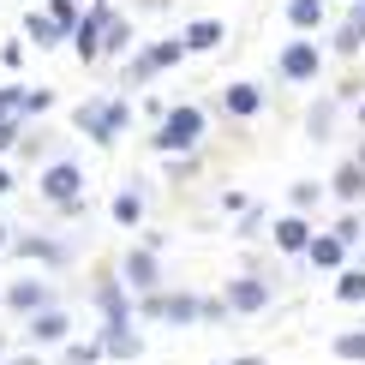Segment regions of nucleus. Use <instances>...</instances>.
<instances>
[{"label":"nucleus","instance_id":"nucleus-11","mask_svg":"<svg viewBox=\"0 0 365 365\" xmlns=\"http://www.w3.org/2000/svg\"><path fill=\"white\" fill-rule=\"evenodd\" d=\"M108 19H114V6H108V0L84 6L78 30H72V54H78V66H96V60H102V30H108Z\"/></svg>","mask_w":365,"mask_h":365},{"label":"nucleus","instance_id":"nucleus-16","mask_svg":"<svg viewBox=\"0 0 365 365\" xmlns=\"http://www.w3.org/2000/svg\"><path fill=\"white\" fill-rule=\"evenodd\" d=\"M19 36H24L30 48H36V54H54L60 42H66V48H72V30H60V24L48 19V12H36V6L24 12V30H19Z\"/></svg>","mask_w":365,"mask_h":365},{"label":"nucleus","instance_id":"nucleus-40","mask_svg":"<svg viewBox=\"0 0 365 365\" xmlns=\"http://www.w3.org/2000/svg\"><path fill=\"white\" fill-rule=\"evenodd\" d=\"M354 162H359V168H365V138H359V150H354Z\"/></svg>","mask_w":365,"mask_h":365},{"label":"nucleus","instance_id":"nucleus-30","mask_svg":"<svg viewBox=\"0 0 365 365\" xmlns=\"http://www.w3.org/2000/svg\"><path fill=\"white\" fill-rule=\"evenodd\" d=\"M329 234H336V240H341V246H347V252H354V246H359V240H365V216H359V210H341V216H336V222H329Z\"/></svg>","mask_w":365,"mask_h":365},{"label":"nucleus","instance_id":"nucleus-2","mask_svg":"<svg viewBox=\"0 0 365 365\" xmlns=\"http://www.w3.org/2000/svg\"><path fill=\"white\" fill-rule=\"evenodd\" d=\"M204 126H210V114L197 108V102H174L168 120L150 132V150H156L162 162H174V156H197V144H204Z\"/></svg>","mask_w":365,"mask_h":365},{"label":"nucleus","instance_id":"nucleus-19","mask_svg":"<svg viewBox=\"0 0 365 365\" xmlns=\"http://www.w3.org/2000/svg\"><path fill=\"white\" fill-rule=\"evenodd\" d=\"M336 126H341V102L336 96H317L312 108H306V144H329V138H336Z\"/></svg>","mask_w":365,"mask_h":365},{"label":"nucleus","instance_id":"nucleus-21","mask_svg":"<svg viewBox=\"0 0 365 365\" xmlns=\"http://www.w3.org/2000/svg\"><path fill=\"white\" fill-rule=\"evenodd\" d=\"M306 264H312V269H324V276H341V269H347V246H341L336 234H329V227H317V240H312Z\"/></svg>","mask_w":365,"mask_h":365},{"label":"nucleus","instance_id":"nucleus-13","mask_svg":"<svg viewBox=\"0 0 365 365\" xmlns=\"http://www.w3.org/2000/svg\"><path fill=\"white\" fill-rule=\"evenodd\" d=\"M269 240H276V252H287V257H306L312 252V240H317V222L312 216H276V227H269Z\"/></svg>","mask_w":365,"mask_h":365},{"label":"nucleus","instance_id":"nucleus-26","mask_svg":"<svg viewBox=\"0 0 365 365\" xmlns=\"http://www.w3.org/2000/svg\"><path fill=\"white\" fill-rule=\"evenodd\" d=\"M324 192H329V180H294V186H287V210H294V216H312V210L324 204Z\"/></svg>","mask_w":365,"mask_h":365},{"label":"nucleus","instance_id":"nucleus-9","mask_svg":"<svg viewBox=\"0 0 365 365\" xmlns=\"http://www.w3.org/2000/svg\"><path fill=\"white\" fill-rule=\"evenodd\" d=\"M12 257H19V264H36V269H66L72 264V246H66V240H54V234H42V227H19Z\"/></svg>","mask_w":365,"mask_h":365},{"label":"nucleus","instance_id":"nucleus-42","mask_svg":"<svg viewBox=\"0 0 365 365\" xmlns=\"http://www.w3.org/2000/svg\"><path fill=\"white\" fill-rule=\"evenodd\" d=\"M0 359H6V341H0Z\"/></svg>","mask_w":365,"mask_h":365},{"label":"nucleus","instance_id":"nucleus-25","mask_svg":"<svg viewBox=\"0 0 365 365\" xmlns=\"http://www.w3.org/2000/svg\"><path fill=\"white\" fill-rule=\"evenodd\" d=\"M329 359H341V365H365V324L336 329V336H329Z\"/></svg>","mask_w":365,"mask_h":365},{"label":"nucleus","instance_id":"nucleus-20","mask_svg":"<svg viewBox=\"0 0 365 365\" xmlns=\"http://www.w3.org/2000/svg\"><path fill=\"white\" fill-rule=\"evenodd\" d=\"M180 42H186V54H216L227 42V24L222 19H192V24H180Z\"/></svg>","mask_w":365,"mask_h":365},{"label":"nucleus","instance_id":"nucleus-8","mask_svg":"<svg viewBox=\"0 0 365 365\" xmlns=\"http://www.w3.org/2000/svg\"><path fill=\"white\" fill-rule=\"evenodd\" d=\"M276 78L282 84H317L324 78V48L312 36H287L276 48Z\"/></svg>","mask_w":365,"mask_h":365},{"label":"nucleus","instance_id":"nucleus-15","mask_svg":"<svg viewBox=\"0 0 365 365\" xmlns=\"http://www.w3.org/2000/svg\"><path fill=\"white\" fill-rule=\"evenodd\" d=\"M222 114L227 120H257V114H264V84H252V78L222 84Z\"/></svg>","mask_w":365,"mask_h":365},{"label":"nucleus","instance_id":"nucleus-39","mask_svg":"<svg viewBox=\"0 0 365 365\" xmlns=\"http://www.w3.org/2000/svg\"><path fill=\"white\" fill-rule=\"evenodd\" d=\"M6 365H42V354H12Z\"/></svg>","mask_w":365,"mask_h":365},{"label":"nucleus","instance_id":"nucleus-35","mask_svg":"<svg viewBox=\"0 0 365 365\" xmlns=\"http://www.w3.org/2000/svg\"><path fill=\"white\" fill-rule=\"evenodd\" d=\"M54 108V90H30V120H42Z\"/></svg>","mask_w":365,"mask_h":365},{"label":"nucleus","instance_id":"nucleus-33","mask_svg":"<svg viewBox=\"0 0 365 365\" xmlns=\"http://www.w3.org/2000/svg\"><path fill=\"white\" fill-rule=\"evenodd\" d=\"M12 144H24V126H19V120H0V156H6Z\"/></svg>","mask_w":365,"mask_h":365},{"label":"nucleus","instance_id":"nucleus-44","mask_svg":"<svg viewBox=\"0 0 365 365\" xmlns=\"http://www.w3.org/2000/svg\"><path fill=\"white\" fill-rule=\"evenodd\" d=\"M347 6H354V0H347Z\"/></svg>","mask_w":365,"mask_h":365},{"label":"nucleus","instance_id":"nucleus-29","mask_svg":"<svg viewBox=\"0 0 365 365\" xmlns=\"http://www.w3.org/2000/svg\"><path fill=\"white\" fill-rule=\"evenodd\" d=\"M60 359H66V365H102L108 354H102V336H84V341H66V347H60Z\"/></svg>","mask_w":365,"mask_h":365},{"label":"nucleus","instance_id":"nucleus-24","mask_svg":"<svg viewBox=\"0 0 365 365\" xmlns=\"http://www.w3.org/2000/svg\"><path fill=\"white\" fill-rule=\"evenodd\" d=\"M108 216H114V227H138L144 222V192L138 186H120L108 197Z\"/></svg>","mask_w":365,"mask_h":365},{"label":"nucleus","instance_id":"nucleus-14","mask_svg":"<svg viewBox=\"0 0 365 365\" xmlns=\"http://www.w3.org/2000/svg\"><path fill=\"white\" fill-rule=\"evenodd\" d=\"M329 54H336V60H354V54H365V0H354V6L341 12L336 36H329Z\"/></svg>","mask_w":365,"mask_h":365},{"label":"nucleus","instance_id":"nucleus-6","mask_svg":"<svg viewBox=\"0 0 365 365\" xmlns=\"http://www.w3.org/2000/svg\"><path fill=\"white\" fill-rule=\"evenodd\" d=\"M36 197H42V204H54V210H78L84 204V168L72 156H54L48 168L36 174Z\"/></svg>","mask_w":365,"mask_h":365},{"label":"nucleus","instance_id":"nucleus-3","mask_svg":"<svg viewBox=\"0 0 365 365\" xmlns=\"http://www.w3.org/2000/svg\"><path fill=\"white\" fill-rule=\"evenodd\" d=\"M138 324H168V329H197L204 324V294L192 287H162L138 299Z\"/></svg>","mask_w":365,"mask_h":365},{"label":"nucleus","instance_id":"nucleus-28","mask_svg":"<svg viewBox=\"0 0 365 365\" xmlns=\"http://www.w3.org/2000/svg\"><path fill=\"white\" fill-rule=\"evenodd\" d=\"M336 299L341 306H365V264H347L336 276Z\"/></svg>","mask_w":365,"mask_h":365},{"label":"nucleus","instance_id":"nucleus-17","mask_svg":"<svg viewBox=\"0 0 365 365\" xmlns=\"http://www.w3.org/2000/svg\"><path fill=\"white\" fill-rule=\"evenodd\" d=\"M329 197H336L341 210H359V204H365V168H359L354 156L336 162V174H329Z\"/></svg>","mask_w":365,"mask_h":365},{"label":"nucleus","instance_id":"nucleus-23","mask_svg":"<svg viewBox=\"0 0 365 365\" xmlns=\"http://www.w3.org/2000/svg\"><path fill=\"white\" fill-rule=\"evenodd\" d=\"M282 19H287L294 36H317V30H324V0H287Z\"/></svg>","mask_w":365,"mask_h":365},{"label":"nucleus","instance_id":"nucleus-5","mask_svg":"<svg viewBox=\"0 0 365 365\" xmlns=\"http://www.w3.org/2000/svg\"><path fill=\"white\" fill-rule=\"evenodd\" d=\"M120 282L132 287V299L162 294V287H168V276H162V240H156V234L138 240V246H126V257H120Z\"/></svg>","mask_w":365,"mask_h":365},{"label":"nucleus","instance_id":"nucleus-12","mask_svg":"<svg viewBox=\"0 0 365 365\" xmlns=\"http://www.w3.org/2000/svg\"><path fill=\"white\" fill-rule=\"evenodd\" d=\"M72 329H78V317H72L66 306H54V312H42V317H30V324H24V341L42 354V347H66V341H78Z\"/></svg>","mask_w":365,"mask_h":365},{"label":"nucleus","instance_id":"nucleus-37","mask_svg":"<svg viewBox=\"0 0 365 365\" xmlns=\"http://www.w3.org/2000/svg\"><path fill=\"white\" fill-rule=\"evenodd\" d=\"M222 365H269L264 354H234V359H222Z\"/></svg>","mask_w":365,"mask_h":365},{"label":"nucleus","instance_id":"nucleus-41","mask_svg":"<svg viewBox=\"0 0 365 365\" xmlns=\"http://www.w3.org/2000/svg\"><path fill=\"white\" fill-rule=\"evenodd\" d=\"M354 114H359V126H365V102H359V108H354Z\"/></svg>","mask_w":365,"mask_h":365},{"label":"nucleus","instance_id":"nucleus-38","mask_svg":"<svg viewBox=\"0 0 365 365\" xmlns=\"http://www.w3.org/2000/svg\"><path fill=\"white\" fill-rule=\"evenodd\" d=\"M12 186H19V180H12V168H6V162H0V197H6Z\"/></svg>","mask_w":365,"mask_h":365},{"label":"nucleus","instance_id":"nucleus-31","mask_svg":"<svg viewBox=\"0 0 365 365\" xmlns=\"http://www.w3.org/2000/svg\"><path fill=\"white\" fill-rule=\"evenodd\" d=\"M42 12H48V19H54L60 30H78V19H84V0H48Z\"/></svg>","mask_w":365,"mask_h":365},{"label":"nucleus","instance_id":"nucleus-32","mask_svg":"<svg viewBox=\"0 0 365 365\" xmlns=\"http://www.w3.org/2000/svg\"><path fill=\"white\" fill-rule=\"evenodd\" d=\"M24 48H30L24 36H12V42H0V66H6V72H19V66H24Z\"/></svg>","mask_w":365,"mask_h":365},{"label":"nucleus","instance_id":"nucleus-22","mask_svg":"<svg viewBox=\"0 0 365 365\" xmlns=\"http://www.w3.org/2000/svg\"><path fill=\"white\" fill-rule=\"evenodd\" d=\"M132 42H138V24H132L126 12H114L108 30H102V60H114V54H126V60H132V54H138Z\"/></svg>","mask_w":365,"mask_h":365},{"label":"nucleus","instance_id":"nucleus-43","mask_svg":"<svg viewBox=\"0 0 365 365\" xmlns=\"http://www.w3.org/2000/svg\"><path fill=\"white\" fill-rule=\"evenodd\" d=\"M84 6H96V0H84Z\"/></svg>","mask_w":365,"mask_h":365},{"label":"nucleus","instance_id":"nucleus-1","mask_svg":"<svg viewBox=\"0 0 365 365\" xmlns=\"http://www.w3.org/2000/svg\"><path fill=\"white\" fill-rule=\"evenodd\" d=\"M72 132L90 138L96 150H114L120 132H132V102L126 96H84L78 108H72Z\"/></svg>","mask_w":365,"mask_h":365},{"label":"nucleus","instance_id":"nucleus-34","mask_svg":"<svg viewBox=\"0 0 365 365\" xmlns=\"http://www.w3.org/2000/svg\"><path fill=\"white\" fill-rule=\"evenodd\" d=\"M197 174V156H174L168 162V180H174V186H180V180H192Z\"/></svg>","mask_w":365,"mask_h":365},{"label":"nucleus","instance_id":"nucleus-10","mask_svg":"<svg viewBox=\"0 0 365 365\" xmlns=\"http://www.w3.org/2000/svg\"><path fill=\"white\" fill-rule=\"evenodd\" d=\"M222 299H227V312L234 317H257V312H269V299H276V287H269V276H227L222 282Z\"/></svg>","mask_w":365,"mask_h":365},{"label":"nucleus","instance_id":"nucleus-4","mask_svg":"<svg viewBox=\"0 0 365 365\" xmlns=\"http://www.w3.org/2000/svg\"><path fill=\"white\" fill-rule=\"evenodd\" d=\"M180 60H192L180 36H150V42H138V54L126 60L120 84H126V90H144L150 78H162V72H168V66H180Z\"/></svg>","mask_w":365,"mask_h":365},{"label":"nucleus","instance_id":"nucleus-27","mask_svg":"<svg viewBox=\"0 0 365 365\" xmlns=\"http://www.w3.org/2000/svg\"><path fill=\"white\" fill-rule=\"evenodd\" d=\"M0 120L30 126V84H0Z\"/></svg>","mask_w":365,"mask_h":365},{"label":"nucleus","instance_id":"nucleus-45","mask_svg":"<svg viewBox=\"0 0 365 365\" xmlns=\"http://www.w3.org/2000/svg\"><path fill=\"white\" fill-rule=\"evenodd\" d=\"M0 365H6V359H0Z\"/></svg>","mask_w":365,"mask_h":365},{"label":"nucleus","instance_id":"nucleus-36","mask_svg":"<svg viewBox=\"0 0 365 365\" xmlns=\"http://www.w3.org/2000/svg\"><path fill=\"white\" fill-rule=\"evenodd\" d=\"M12 240H19V227H12L6 216H0V257H6V252H12Z\"/></svg>","mask_w":365,"mask_h":365},{"label":"nucleus","instance_id":"nucleus-18","mask_svg":"<svg viewBox=\"0 0 365 365\" xmlns=\"http://www.w3.org/2000/svg\"><path fill=\"white\" fill-rule=\"evenodd\" d=\"M96 336H102V354L108 359H144L138 324H96Z\"/></svg>","mask_w":365,"mask_h":365},{"label":"nucleus","instance_id":"nucleus-7","mask_svg":"<svg viewBox=\"0 0 365 365\" xmlns=\"http://www.w3.org/2000/svg\"><path fill=\"white\" fill-rule=\"evenodd\" d=\"M60 306V294H54V282L48 276H12L6 282V294H0V312H12V317H42V312H54Z\"/></svg>","mask_w":365,"mask_h":365}]
</instances>
